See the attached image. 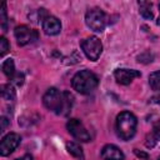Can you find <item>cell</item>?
Returning a JSON list of instances; mask_svg holds the SVG:
<instances>
[{"instance_id": "9c48e42d", "label": "cell", "mask_w": 160, "mask_h": 160, "mask_svg": "<svg viewBox=\"0 0 160 160\" xmlns=\"http://www.w3.org/2000/svg\"><path fill=\"white\" fill-rule=\"evenodd\" d=\"M141 74L135 69H116L114 71V78L118 84L129 85L134 79L139 78Z\"/></svg>"}, {"instance_id": "277c9868", "label": "cell", "mask_w": 160, "mask_h": 160, "mask_svg": "<svg viewBox=\"0 0 160 160\" xmlns=\"http://www.w3.org/2000/svg\"><path fill=\"white\" fill-rule=\"evenodd\" d=\"M85 22L88 28H90L92 31L101 32L108 25V16L105 11L101 10L100 8H92L89 9L85 14Z\"/></svg>"}, {"instance_id": "7a4b0ae2", "label": "cell", "mask_w": 160, "mask_h": 160, "mask_svg": "<svg viewBox=\"0 0 160 160\" xmlns=\"http://www.w3.org/2000/svg\"><path fill=\"white\" fill-rule=\"evenodd\" d=\"M99 84V79L98 76L90 71V70H80L79 72H76L72 79H71V86L75 91L80 92V94H90L92 92L96 86Z\"/></svg>"}, {"instance_id": "4fadbf2b", "label": "cell", "mask_w": 160, "mask_h": 160, "mask_svg": "<svg viewBox=\"0 0 160 160\" xmlns=\"http://www.w3.org/2000/svg\"><path fill=\"white\" fill-rule=\"evenodd\" d=\"M66 150H68V152H69L70 155H72V156L76 158L78 160H85L82 149H81V146H80L78 142L68 141V142H66Z\"/></svg>"}, {"instance_id": "ac0fdd59", "label": "cell", "mask_w": 160, "mask_h": 160, "mask_svg": "<svg viewBox=\"0 0 160 160\" xmlns=\"http://www.w3.org/2000/svg\"><path fill=\"white\" fill-rule=\"evenodd\" d=\"M9 50H10V44H9V41L6 40L5 36H1V38H0V55L4 56Z\"/></svg>"}, {"instance_id": "2e32d148", "label": "cell", "mask_w": 160, "mask_h": 160, "mask_svg": "<svg viewBox=\"0 0 160 160\" xmlns=\"http://www.w3.org/2000/svg\"><path fill=\"white\" fill-rule=\"evenodd\" d=\"M151 4L148 2V1H140L139 2V11L141 14V16L144 19H148V20H151L154 18V14H152V10H151Z\"/></svg>"}, {"instance_id": "3957f363", "label": "cell", "mask_w": 160, "mask_h": 160, "mask_svg": "<svg viewBox=\"0 0 160 160\" xmlns=\"http://www.w3.org/2000/svg\"><path fill=\"white\" fill-rule=\"evenodd\" d=\"M136 126H138V120L132 112L121 111L116 116V134L121 140L124 141L130 140L136 132Z\"/></svg>"}, {"instance_id": "6da1fadb", "label": "cell", "mask_w": 160, "mask_h": 160, "mask_svg": "<svg viewBox=\"0 0 160 160\" xmlns=\"http://www.w3.org/2000/svg\"><path fill=\"white\" fill-rule=\"evenodd\" d=\"M44 106L58 114V115H68L74 104V96L69 91H59L56 88H50L42 96Z\"/></svg>"}, {"instance_id": "e0dca14e", "label": "cell", "mask_w": 160, "mask_h": 160, "mask_svg": "<svg viewBox=\"0 0 160 160\" xmlns=\"http://www.w3.org/2000/svg\"><path fill=\"white\" fill-rule=\"evenodd\" d=\"M149 84L152 90L160 91V70L154 71L149 75Z\"/></svg>"}, {"instance_id": "44dd1931", "label": "cell", "mask_w": 160, "mask_h": 160, "mask_svg": "<svg viewBox=\"0 0 160 160\" xmlns=\"http://www.w3.org/2000/svg\"><path fill=\"white\" fill-rule=\"evenodd\" d=\"M0 121H1V130H0V131H1V132H4V131L6 130V128H8V125H9V120H8V118L2 116Z\"/></svg>"}, {"instance_id": "5b68a950", "label": "cell", "mask_w": 160, "mask_h": 160, "mask_svg": "<svg viewBox=\"0 0 160 160\" xmlns=\"http://www.w3.org/2000/svg\"><path fill=\"white\" fill-rule=\"evenodd\" d=\"M80 46L86 58L91 61H96L102 52V44L98 36H89L84 39L80 42Z\"/></svg>"}, {"instance_id": "d4e9b609", "label": "cell", "mask_w": 160, "mask_h": 160, "mask_svg": "<svg viewBox=\"0 0 160 160\" xmlns=\"http://www.w3.org/2000/svg\"><path fill=\"white\" fill-rule=\"evenodd\" d=\"M159 11H160V5H159ZM156 24L160 25V14H159V18H158V20H156Z\"/></svg>"}, {"instance_id": "ba28073f", "label": "cell", "mask_w": 160, "mask_h": 160, "mask_svg": "<svg viewBox=\"0 0 160 160\" xmlns=\"http://www.w3.org/2000/svg\"><path fill=\"white\" fill-rule=\"evenodd\" d=\"M14 35H15V39H16V42L19 46H24V45L36 40V38H38V32L26 25L16 26L14 30Z\"/></svg>"}, {"instance_id": "8fae6325", "label": "cell", "mask_w": 160, "mask_h": 160, "mask_svg": "<svg viewBox=\"0 0 160 160\" xmlns=\"http://www.w3.org/2000/svg\"><path fill=\"white\" fill-rule=\"evenodd\" d=\"M101 159L102 160H124V152L114 144H108L101 149Z\"/></svg>"}, {"instance_id": "52a82bcc", "label": "cell", "mask_w": 160, "mask_h": 160, "mask_svg": "<svg viewBox=\"0 0 160 160\" xmlns=\"http://www.w3.org/2000/svg\"><path fill=\"white\" fill-rule=\"evenodd\" d=\"M21 142V138L16 132H9L1 139L0 142V154L1 156H8L10 155Z\"/></svg>"}, {"instance_id": "7402d4cb", "label": "cell", "mask_w": 160, "mask_h": 160, "mask_svg": "<svg viewBox=\"0 0 160 160\" xmlns=\"http://www.w3.org/2000/svg\"><path fill=\"white\" fill-rule=\"evenodd\" d=\"M15 160H34V158H32V155H30V154H25V155H22L21 158H18V159H15Z\"/></svg>"}, {"instance_id": "484cf974", "label": "cell", "mask_w": 160, "mask_h": 160, "mask_svg": "<svg viewBox=\"0 0 160 160\" xmlns=\"http://www.w3.org/2000/svg\"><path fill=\"white\" fill-rule=\"evenodd\" d=\"M158 160H160V158H159V159H158Z\"/></svg>"}, {"instance_id": "30bf717a", "label": "cell", "mask_w": 160, "mask_h": 160, "mask_svg": "<svg viewBox=\"0 0 160 160\" xmlns=\"http://www.w3.org/2000/svg\"><path fill=\"white\" fill-rule=\"evenodd\" d=\"M42 30L46 35H58L61 31V22L58 18L49 15L42 20Z\"/></svg>"}, {"instance_id": "ffe728a7", "label": "cell", "mask_w": 160, "mask_h": 160, "mask_svg": "<svg viewBox=\"0 0 160 160\" xmlns=\"http://www.w3.org/2000/svg\"><path fill=\"white\" fill-rule=\"evenodd\" d=\"M11 80H12L16 85H22V82H24V75H22V74H16Z\"/></svg>"}, {"instance_id": "5bb4252c", "label": "cell", "mask_w": 160, "mask_h": 160, "mask_svg": "<svg viewBox=\"0 0 160 160\" xmlns=\"http://www.w3.org/2000/svg\"><path fill=\"white\" fill-rule=\"evenodd\" d=\"M0 90H1V96L4 100H6V101H14L15 100L16 94H15V89L11 84H2Z\"/></svg>"}, {"instance_id": "9a60e30c", "label": "cell", "mask_w": 160, "mask_h": 160, "mask_svg": "<svg viewBox=\"0 0 160 160\" xmlns=\"http://www.w3.org/2000/svg\"><path fill=\"white\" fill-rule=\"evenodd\" d=\"M1 69H2V72L9 78V79H12L16 72H15V64H14V60L11 58L4 60L2 65H1Z\"/></svg>"}, {"instance_id": "7c38bea8", "label": "cell", "mask_w": 160, "mask_h": 160, "mask_svg": "<svg viewBox=\"0 0 160 160\" xmlns=\"http://www.w3.org/2000/svg\"><path fill=\"white\" fill-rule=\"evenodd\" d=\"M160 141V122L155 124L152 130L146 135V139H145V146L151 149L154 148L158 142Z\"/></svg>"}, {"instance_id": "603a6c76", "label": "cell", "mask_w": 160, "mask_h": 160, "mask_svg": "<svg viewBox=\"0 0 160 160\" xmlns=\"http://www.w3.org/2000/svg\"><path fill=\"white\" fill-rule=\"evenodd\" d=\"M134 152L139 156V158H142V159H148V154H145V152H141V151H139L138 149H135L134 150Z\"/></svg>"}, {"instance_id": "8992f818", "label": "cell", "mask_w": 160, "mask_h": 160, "mask_svg": "<svg viewBox=\"0 0 160 160\" xmlns=\"http://www.w3.org/2000/svg\"><path fill=\"white\" fill-rule=\"evenodd\" d=\"M66 129L68 131L79 141L82 142H88L91 140V136L89 134V131L86 130V128L84 126V124L79 120V119H70L66 124Z\"/></svg>"}, {"instance_id": "cb8c5ba5", "label": "cell", "mask_w": 160, "mask_h": 160, "mask_svg": "<svg viewBox=\"0 0 160 160\" xmlns=\"http://www.w3.org/2000/svg\"><path fill=\"white\" fill-rule=\"evenodd\" d=\"M150 101H151V102H154V104H158V105H160V94H159V95H155V96H152V98L150 99Z\"/></svg>"}, {"instance_id": "d6986e66", "label": "cell", "mask_w": 160, "mask_h": 160, "mask_svg": "<svg viewBox=\"0 0 160 160\" xmlns=\"http://www.w3.org/2000/svg\"><path fill=\"white\" fill-rule=\"evenodd\" d=\"M0 19H1L2 28H4V29H6V4H5V2L1 5V10H0Z\"/></svg>"}]
</instances>
